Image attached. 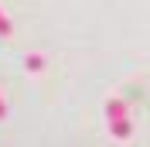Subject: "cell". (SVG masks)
I'll list each match as a JSON object with an SVG mask.
<instances>
[{
  "instance_id": "6da1fadb",
  "label": "cell",
  "mask_w": 150,
  "mask_h": 147,
  "mask_svg": "<svg viewBox=\"0 0 150 147\" xmlns=\"http://www.w3.org/2000/svg\"><path fill=\"white\" fill-rule=\"evenodd\" d=\"M21 69L28 75L48 72V51H24V55H21Z\"/></svg>"
},
{
  "instance_id": "3957f363",
  "label": "cell",
  "mask_w": 150,
  "mask_h": 147,
  "mask_svg": "<svg viewBox=\"0 0 150 147\" xmlns=\"http://www.w3.org/2000/svg\"><path fill=\"white\" fill-rule=\"evenodd\" d=\"M4 120H7V92L0 89V123H4Z\"/></svg>"
},
{
  "instance_id": "7a4b0ae2",
  "label": "cell",
  "mask_w": 150,
  "mask_h": 147,
  "mask_svg": "<svg viewBox=\"0 0 150 147\" xmlns=\"http://www.w3.org/2000/svg\"><path fill=\"white\" fill-rule=\"evenodd\" d=\"M14 38V17H10V10L0 4V41H10Z\"/></svg>"
}]
</instances>
